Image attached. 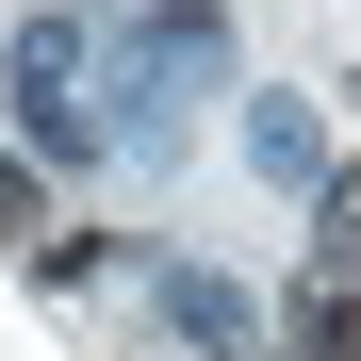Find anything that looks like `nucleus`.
Returning a JSON list of instances; mask_svg holds the SVG:
<instances>
[{"mask_svg": "<svg viewBox=\"0 0 361 361\" xmlns=\"http://www.w3.org/2000/svg\"><path fill=\"white\" fill-rule=\"evenodd\" d=\"M279 361H361V312H345V295H312V312L279 329Z\"/></svg>", "mask_w": 361, "mask_h": 361, "instance_id": "obj_3", "label": "nucleus"}, {"mask_svg": "<svg viewBox=\"0 0 361 361\" xmlns=\"http://www.w3.org/2000/svg\"><path fill=\"white\" fill-rule=\"evenodd\" d=\"M0 247H49V197H33L17 164H0Z\"/></svg>", "mask_w": 361, "mask_h": 361, "instance_id": "obj_4", "label": "nucleus"}, {"mask_svg": "<svg viewBox=\"0 0 361 361\" xmlns=\"http://www.w3.org/2000/svg\"><path fill=\"white\" fill-rule=\"evenodd\" d=\"M312 263H329V295L361 312V164H329V197H312Z\"/></svg>", "mask_w": 361, "mask_h": 361, "instance_id": "obj_2", "label": "nucleus"}, {"mask_svg": "<svg viewBox=\"0 0 361 361\" xmlns=\"http://www.w3.org/2000/svg\"><path fill=\"white\" fill-rule=\"evenodd\" d=\"M164 329H180V345H214V361H247V345H263V312H247L214 263H180V279H164Z\"/></svg>", "mask_w": 361, "mask_h": 361, "instance_id": "obj_1", "label": "nucleus"}]
</instances>
